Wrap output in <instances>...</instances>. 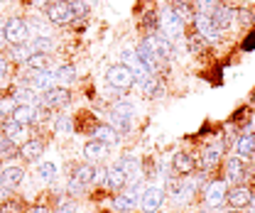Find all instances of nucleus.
Segmentation results:
<instances>
[{"label": "nucleus", "mask_w": 255, "mask_h": 213, "mask_svg": "<svg viewBox=\"0 0 255 213\" xmlns=\"http://www.w3.org/2000/svg\"><path fill=\"white\" fill-rule=\"evenodd\" d=\"M106 81H108L113 89H118V91H128V89L135 84V74L128 69L126 64H116V66H111V69L106 71Z\"/></svg>", "instance_id": "obj_1"}, {"label": "nucleus", "mask_w": 255, "mask_h": 213, "mask_svg": "<svg viewBox=\"0 0 255 213\" xmlns=\"http://www.w3.org/2000/svg\"><path fill=\"white\" fill-rule=\"evenodd\" d=\"M2 37H5V42H7L10 47H15V44H25V42H27V37H30L27 22H25V20H20V17H10V20L5 22Z\"/></svg>", "instance_id": "obj_2"}, {"label": "nucleus", "mask_w": 255, "mask_h": 213, "mask_svg": "<svg viewBox=\"0 0 255 213\" xmlns=\"http://www.w3.org/2000/svg\"><path fill=\"white\" fill-rule=\"evenodd\" d=\"M47 17H49V22H54V25H69L71 20H76V12H74V7H71V0H69V2H66V0H57V2L47 5Z\"/></svg>", "instance_id": "obj_3"}, {"label": "nucleus", "mask_w": 255, "mask_h": 213, "mask_svg": "<svg viewBox=\"0 0 255 213\" xmlns=\"http://www.w3.org/2000/svg\"><path fill=\"white\" fill-rule=\"evenodd\" d=\"M159 27H162V34H164L167 39H179L182 32H184V22H182V20L177 17V12L169 7V10L162 12V17H159Z\"/></svg>", "instance_id": "obj_4"}, {"label": "nucleus", "mask_w": 255, "mask_h": 213, "mask_svg": "<svg viewBox=\"0 0 255 213\" xmlns=\"http://www.w3.org/2000/svg\"><path fill=\"white\" fill-rule=\"evenodd\" d=\"M194 27H196V32H199L206 42H216V39L221 37V30L216 27V22H214V17H211L209 12H196V15H194Z\"/></svg>", "instance_id": "obj_5"}, {"label": "nucleus", "mask_w": 255, "mask_h": 213, "mask_svg": "<svg viewBox=\"0 0 255 213\" xmlns=\"http://www.w3.org/2000/svg\"><path fill=\"white\" fill-rule=\"evenodd\" d=\"M121 59H123V64H126L128 69L135 74V81H140V84H142V81H147V79L152 76V71L137 59V54H135L132 49H123V52H121Z\"/></svg>", "instance_id": "obj_6"}, {"label": "nucleus", "mask_w": 255, "mask_h": 213, "mask_svg": "<svg viewBox=\"0 0 255 213\" xmlns=\"http://www.w3.org/2000/svg\"><path fill=\"white\" fill-rule=\"evenodd\" d=\"M94 174H96V169L89 164V162L81 164V167L74 172L71 182H69V191H71V194H81L84 189H89V184L94 182Z\"/></svg>", "instance_id": "obj_7"}, {"label": "nucleus", "mask_w": 255, "mask_h": 213, "mask_svg": "<svg viewBox=\"0 0 255 213\" xmlns=\"http://www.w3.org/2000/svg\"><path fill=\"white\" fill-rule=\"evenodd\" d=\"M54 71L44 69V71H37V69H30V76H27V86L32 91H49L52 84H54Z\"/></svg>", "instance_id": "obj_8"}, {"label": "nucleus", "mask_w": 255, "mask_h": 213, "mask_svg": "<svg viewBox=\"0 0 255 213\" xmlns=\"http://www.w3.org/2000/svg\"><path fill=\"white\" fill-rule=\"evenodd\" d=\"M162 201H164V191L157 189V186H147V189L140 194V206H142V211L145 213L159 211Z\"/></svg>", "instance_id": "obj_9"}, {"label": "nucleus", "mask_w": 255, "mask_h": 213, "mask_svg": "<svg viewBox=\"0 0 255 213\" xmlns=\"http://www.w3.org/2000/svg\"><path fill=\"white\" fill-rule=\"evenodd\" d=\"M226 194H228V186L226 182H211L206 186V191H204V204L209 206V209H216V206H221L223 201H226Z\"/></svg>", "instance_id": "obj_10"}, {"label": "nucleus", "mask_w": 255, "mask_h": 213, "mask_svg": "<svg viewBox=\"0 0 255 213\" xmlns=\"http://www.w3.org/2000/svg\"><path fill=\"white\" fill-rule=\"evenodd\" d=\"M251 199H253V194H251V189L243 186V184L228 189V194H226V201H228L231 209H246V206H251Z\"/></svg>", "instance_id": "obj_11"}, {"label": "nucleus", "mask_w": 255, "mask_h": 213, "mask_svg": "<svg viewBox=\"0 0 255 213\" xmlns=\"http://www.w3.org/2000/svg\"><path fill=\"white\" fill-rule=\"evenodd\" d=\"M2 132H5V137L10 140V142H15L17 147L20 145H25L30 137H27V125H22V122H15L12 118H7L5 125H2Z\"/></svg>", "instance_id": "obj_12"}, {"label": "nucleus", "mask_w": 255, "mask_h": 213, "mask_svg": "<svg viewBox=\"0 0 255 213\" xmlns=\"http://www.w3.org/2000/svg\"><path fill=\"white\" fill-rule=\"evenodd\" d=\"M130 115H132V106L128 101H118L111 110V118H113V125L121 127V130H128L130 127Z\"/></svg>", "instance_id": "obj_13"}, {"label": "nucleus", "mask_w": 255, "mask_h": 213, "mask_svg": "<svg viewBox=\"0 0 255 213\" xmlns=\"http://www.w3.org/2000/svg\"><path fill=\"white\" fill-rule=\"evenodd\" d=\"M42 103H44V108H62V106H66L69 103V91L64 89V86H52L49 91H44V96H42Z\"/></svg>", "instance_id": "obj_14"}, {"label": "nucleus", "mask_w": 255, "mask_h": 213, "mask_svg": "<svg viewBox=\"0 0 255 213\" xmlns=\"http://www.w3.org/2000/svg\"><path fill=\"white\" fill-rule=\"evenodd\" d=\"M135 54H137V59L142 61V64L150 69V71H157L159 57L155 54V49H152V44H150L147 39H142V42L137 44V52H135Z\"/></svg>", "instance_id": "obj_15"}, {"label": "nucleus", "mask_w": 255, "mask_h": 213, "mask_svg": "<svg viewBox=\"0 0 255 213\" xmlns=\"http://www.w3.org/2000/svg\"><path fill=\"white\" fill-rule=\"evenodd\" d=\"M246 179V159H241V157H231L228 162H226V182H243Z\"/></svg>", "instance_id": "obj_16"}, {"label": "nucleus", "mask_w": 255, "mask_h": 213, "mask_svg": "<svg viewBox=\"0 0 255 213\" xmlns=\"http://www.w3.org/2000/svg\"><path fill=\"white\" fill-rule=\"evenodd\" d=\"M108 150H111V145H106V142H101V140H91V142H86V147H84V157H86L89 164H91V162H103V159L108 157Z\"/></svg>", "instance_id": "obj_17"}, {"label": "nucleus", "mask_w": 255, "mask_h": 213, "mask_svg": "<svg viewBox=\"0 0 255 213\" xmlns=\"http://www.w3.org/2000/svg\"><path fill=\"white\" fill-rule=\"evenodd\" d=\"M211 17H214V22H216V27L219 30H231L233 27V20H236V10L233 7H228V5H219L214 12H211Z\"/></svg>", "instance_id": "obj_18"}, {"label": "nucleus", "mask_w": 255, "mask_h": 213, "mask_svg": "<svg viewBox=\"0 0 255 213\" xmlns=\"http://www.w3.org/2000/svg\"><path fill=\"white\" fill-rule=\"evenodd\" d=\"M22 177H25V172L20 167H2V172H0V182H2V186H7V189L20 186Z\"/></svg>", "instance_id": "obj_19"}, {"label": "nucleus", "mask_w": 255, "mask_h": 213, "mask_svg": "<svg viewBox=\"0 0 255 213\" xmlns=\"http://www.w3.org/2000/svg\"><path fill=\"white\" fill-rule=\"evenodd\" d=\"M10 118H12L15 122H22V125H32V122H34V118H37V110L32 108L30 103H17Z\"/></svg>", "instance_id": "obj_20"}, {"label": "nucleus", "mask_w": 255, "mask_h": 213, "mask_svg": "<svg viewBox=\"0 0 255 213\" xmlns=\"http://www.w3.org/2000/svg\"><path fill=\"white\" fill-rule=\"evenodd\" d=\"M147 42L152 44V49H155V54L159 57V61H167V59H169V54H172V47H169V39H167L164 34H152V37H147Z\"/></svg>", "instance_id": "obj_21"}, {"label": "nucleus", "mask_w": 255, "mask_h": 213, "mask_svg": "<svg viewBox=\"0 0 255 213\" xmlns=\"http://www.w3.org/2000/svg\"><path fill=\"white\" fill-rule=\"evenodd\" d=\"M236 152L241 159H253L255 157V137L253 135H241L238 137V142H236Z\"/></svg>", "instance_id": "obj_22"}, {"label": "nucleus", "mask_w": 255, "mask_h": 213, "mask_svg": "<svg viewBox=\"0 0 255 213\" xmlns=\"http://www.w3.org/2000/svg\"><path fill=\"white\" fill-rule=\"evenodd\" d=\"M42 152H44V145L39 140H27L25 145H20V157L27 159V162H34Z\"/></svg>", "instance_id": "obj_23"}, {"label": "nucleus", "mask_w": 255, "mask_h": 213, "mask_svg": "<svg viewBox=\"0 0 255 213\" xmlns=\"http://www.w3.org/2000/svg\"><path fill=\"white\" fill-rule=\"evenodd\" d=\"M94 140H101V142H106V145H116V142H118V132H116L113 125H96Z\"/></svg>", "instance_id": "obj_24"}, {"label": "nucleus", "mask_w": 255, "mask_h": 213, "mask_svg": "<svg viewBox=\"0 0 255 213\" xmlns=\"http://www.w3.org/2000/svg\"><path fill=\"white\" fill-rule=\"evenodd\" d=\"M137 199H140V196H137V189H128V194L116 196V201H113V204H116V209H118V211H130V209L137 204Z\"/></svg>", "instance_id": "obj_25"}, {"label": "nucleus", "mask_w": 255, "mask_h": 213, "mask_svg": "<svg viewBox=\"0 0 255 213\" xmlns=\"http://www.w3.org/2000/svg\"><path fill=\"white\" fill-rule=\"evenodd\" d=\"M126 172L121 169V167H108V174H106V184L111 186V189H121V186H126Z\"/></svg>", "instance_id": "obj_26"}, {"label": "nucleus", "mask_w": 255, "mask_h": 213, "mask_svg": "<svg viewBox=\"0 0 255 213\" xmlns=\"http://www.w3.org/2000/svg\"><path fill=\"white\" fill-rule=\"evenodd\" d=\"M219 159H221V147H206V152L201 154V169L216 167Z\"/></svg>", "instance_id": "obj_27"}, {"label": "nucleus", "mask_w": 255, "mask_h": 213, "mask_svg": "<svg viewBox=\"0 0 255 213\" xmlns=\"http://www.w3.org/2000/svg\"><path fill=\"white\" fill-rule=\"evenodd\" d=\"M174 169H177L179 174H191V169H194V157H189V154H184V152L174 154Z\"/></svg>", "instance_id": "obj_28"}, {"label": "nucleus", "mask_w": 255, "mask_h": 213, "mask_svg": "<svg viewBox=\"0 0 255 213\" xmlns=\"http://www.w3.org/2000/svg\"><path fill=\"white\" fill-rule=\"evenodd\" d=\"M54 79H57L59 84H71V81L76 79V69H74L71 64H64V66H59V69L54 71Z\"/></svg>", "instance_id": "obj_29"}, {"label": "nucleus", "mask_w": 255, "mask_h": 213, "mask_svg": "<svg viewBox=\"0 0 255 213\" xmlns=\"http://www.w3.org/2000/svg\"><path fill=\"white\" fill-rule=\"evenodd\" d=\"M32 54L30 44L25 42V44H15V47H10V59L12 61H27Z\"/></svg>", "instance_id": "obj_30"}, {"label": "nucleus", "mask_w": 255, "mask_h": 213, "mask_svg": "<svg viewBox=\"0 0 255 213\" xmlns=\"http://www.w3.org/2000/svg\"><path fill=\"white\" fill-rule=\"evenodd\" d=\"M30 69H37V71H44L49 69V54H30V59L25 61Z\"/></svg>", "instance_id": "obj_31"}, {"label": "nucleus", "mask_w": 255, "mask_h": 213, "mask_svg": "<svg viewBox=\"0 0 255 213\" xmlns=\"http://www.w3.org/2000/svg\"><path fill=\"white\" fill-rule=\"evenodd\" d=\"M30 49H32V54H47L52 49V39L49 37H37L30 44Z\"/></svg>", "instance_id": "obj_32"}, {"label": "nucleus", "mask_w": 255, "mask_h": 213, "mask_svg": "<svg viewBox=\"0 0 255 213\" xmlns=\"http://www.w3.org/2000/svg\"><path fill=\"white\" fill-rule=\"evenodd\" d=\"M172 10L177 12V17H179L182 22H189V20H194V10H191L189 2H177Z\"/></svg>", "instance_id": "obj_33"}, {"label": "nucleus", "mask_w": 255, "mask_h": 213, "mask_svg": "<svg viewBox=\"0 0 255 213\" xmlns=\"http://www.w3.org/2000/svg\"><path fill=\"white\" fill-rule=\"evenodd\" d=\"M118 167L126 172V179H137V162H135L132 157H126Z\"/></svg>", "instance_id": "obj_34"}, {"label": "nucleus", "mask_w": 255, "mask_h": 213, "mask_svg": "<svg viewBox=\"0 0 255 213\" xmlns=\"http://www.w3.org/2000/svg\"><path fill=\"white\" fill-rule=\"evenodd\" d=\"M39 177L47 179V182H52V179L57 177V167H54L52 162H42V164H39Z\"/></svg>", "instance_id": "obj_35"}, {"label": "nucleus", "mask_w": 255, "mask_h": 213, "mask_svg": "<svg viewBox=\"0 0 255 213\" xmlns=\"http://www.w3.org/2000/svg\"><path fill=\"white\" fill-rule=\"evenodd\" d=\"M15 98H20L22 103H32V98H34V93H32V89H30V91H20V93H17V96H15Z\"/></svg>", "instance_id": "obj_36"}, {"label": "nucleus", "mask_w": 255, "mask_h": 213, "mask_svg": "<svg viewBox=\"0 0 255 213\" xmlns=\"http://www.w3.org/2000/svg\"><path fill=\"white\" fill-rule=\"evenodd\" d=\"M57 130H59V132H64V130H71V122L66 120V118H59V120H57Z\"/></svg>", "instance_id": "obj_37"}, {"label": "nucleus", "mask_w": 255, "mask_h": 213, "mask_svg": "<svg viewBox=\"0 0 255 213\" xmlns=\"http://www.w3.org/2000/svg\"><path fill=\"white\" fill-rule=\"evenodd\" d=\"M54 213H76V209H74L71 204H64L62 209H57V211H54Z\"/></svg>", "instance_id": "obj_38"}, {"label": "nucleus", "mask_w": 255, "mask_h": 213, "mask_svg": "<svg viewBox=\"0 0 255 213\" xmlns=\"http://www.w3.org/2000/svg\"><path fill=\"white\" fill-rule=\"evenodd\" d=\"M243 47H246V49H255V32L251 34V37H248V42H246Z\"/></svg>", "instance_id": "obj_39"}, {"label": "nucleus", "mask_w": 255, "mask_h": 213, "mask_svg": "<svg viewBox=\"0 0 255 213\" xmlns=\"http://www.w3.org/2000/svg\"><path fill=\"white\" fill-rule=\"evenodd\" d=\"M5 74H7V61L0 59V79H5Z\"/></svg>", "instance_id": "obj_40"}, {"label": "nucleus", "mask_w": 255, "mask_h": 213, "mask_svg": "<svg viewBox=\"0 0 255 213\" xmlns=\"http://www.w3.org/2000/svg\"><path fill=\"white\" fill-rule=\"evenodd\" d=\"M30 213H49V209H44V206H34V209H30Z\"/></svg>", "instance_id": "obj_41"}, {"label": "nucleus", "mask_w": 255, "mask_h": 213, "mask_svg": "<svg viewBox=\"0 0 255 213\" xmlns=\"http://www.w3.org/2000/svg\"><path fill=\"white\" fill-rule=\"evenodd\" d=\"M34 7H42V5H47V0H30Z\"/></svg>", "instance_id": "obj_42"}, {"label": "nucleus", "mask_w": 255, "mask_h": 213, "mask_svg": "<svg viewBox=\"0 0 255 213\" xmlns=\"http://www.w3.org/2000/svg\"><path fill=\"white\" fill-rule=\"evenodd\" d=\"M251 206H253V213H255V196H253V199H251Z\"/></svg>", "instance_id": "obj_43"}, {"label": "nucleus", "mask_w": 255, "mask_h": 213, "mask_svg": "<svg viewBox=\"0 0 255 213\" xmlns=\"http://www.w3.org/2000/svg\"><path fill=\"white\" fill-rule=\"evenodd\" d=\"M2 140H5V132H2V130H0V142H2Z\"/></svg>", "instance_id": "obj_44"}, {"label": "nucleus", "mask_w": 255, "mask_h": 213, "mask_svg": "<svg viewBox=\"0 0 255 213\" xmlns=\"http://www.w3.org/2000/svg\"><path fill=\"white\" fill-rule=\"evenodd\" d=\"M226 213H238V209H231V211H226Z\"/></svg>", "instance_id": "obj_45"}, {"label": "nucleus", "mask_w": 255, "mask_h": 213, "mask_svg": "<svg viewBox=\"0 0 255 213\" xmlns=\"http://www.w3.org/2000/svg\"><path fill=\"white\" fill-rule=\"evenodd\" d=\"M0 184H2V182H0Z\"/></svg>", "instance_id": "obj_46"}]
</instances>
